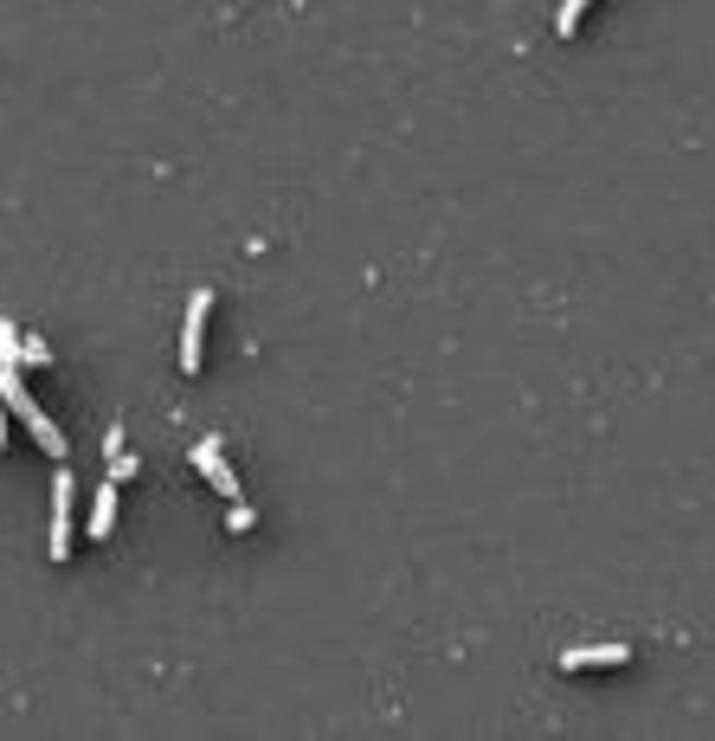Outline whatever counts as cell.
Here are the masks:
<instances>
[{"instance_id": "7a4b0ae2", "label": "cell", "mask_w": 715, "mask_h": 741, "mask_svg": "<svg viewBox=\"0 0 715 741\" xmlns=\"http://www.w3.org/2000/svg\"><path fill=\"white\" fill-rule=\"evenodd\" d=\"M207 310H214V290H194V297H187V323H181V374H201V342H207Z\"/></svg>"}, {"instance_id": "52a82bcc", "label": "cell", "mask_w": 715, "mask_h": 741, "mask_svg": "<svg viewBox=\"0 0 715 741\" xmlns=\"http://www.w3.org/2000/svg\"><path fill=\"white\" fill-rule=\"evenodd\" d=\"M593 0H561V13H555V33L568 39V33H580V13H586Z\"/></svg>"}, {"instance_id": "277c9868", "label": "cell", "mask_w": 715, "mask_h": 741, "mask_svg": "<svg viewBox=\"0 0 715 741\" xmlns=\"http://www.w3.org/2000/svg\"><path fill=\"white\" fill-rule=\"evenodd\" d=\"M632 652L626 645H580V652H561V671H606V665H626Z\"/></svg>"}, {"instance_id": "9c48e42d", "label": "cell", "mask_w": 715, "mask_h": 741, "mask_svg": "<svg viewBox=\"0 0 715 741\" xmlns=\"http://www.w3.org/2000/svg\"><path fill=\"white\" fill-rule=\"evenodd\" d=\"M226 529H232V536H245V529H252V503H239V497H232V510H226Z\"/></svg>"}, {"instance_id": "8992f818", "label": "cell", "mask_w": 715, "mask_h": 741, "mask_svg": "<svg viewBox=\"0 0 715 741\" xmlns=\"http://www.w3.org/2000/svg\"><path fill=\"white\" fill-rule=\"evenodd\" d=\"M20 330H13V323H7V316H0V368H20Z\"/></svg>"}, {"instance_id": "30bf717a", "label": "cell", "mask_w": 715, "mask_h": 741, "mask_svg": "<svg viewBox=\"0 0 715 741\" xmlns=\"http://www.w3.org/2000/svg\"><path fill=\"white\" fill-rule=\"evenodd\" d=\"M0 445H7V419H0Z\"/></svg>"}, {"instance_id": "ba28073f", "label": "cell", "mask_w": 715, "mask_h": 741, "mask_svg": "<svg viewBox=\"0 0 715 741\" xmlns=\"http://www.w3.org/2000/svg\"><path fill=\"white\" fill-rule=\"evenodd\" d=\"M46 361H52V348H46L39 336H26V342H20V368H46Z\"/></svg>"}, {"instance_id": "6da1fadb", "label": "cell", "mask_w": 715, "mask_h": 741, "mask_svg": "<svg viewBox=\"0 0 715 741\" xmlns=\"http://www.w3.org/2000/svg\"><path fill=\"white\" fill-rule=\"evenodd\" d=\"M72 516H77V483H72V471H59L52 477V536H46V554H52V561L72 554Z\"/></svg>"}, {"instance_id": "5b68a950", "label": "cell", "mask_w": 715, "mask_h": 741, "mask_svg": "<svg viewBox=\"0 0 715 741\" xmlns=\"http://www.w3.org/2000/svg\"><path fill=\"white\" fill-rule=\"evenodd\" d=\"M84 529H90V541H104L110 529H117V483H104V490H97V503H90V523H84Z\"/></svg>"}, {"instance_id": "3957f363", "label": "cell", "mask_w": 715, "mask_h": 741, "mask_svg": "<svg viewBox=\"0 0 715 741\" xmlns=\"http://www.w3.org/2000/svg\"><path fill=\"white\" fill-rule=\"evenodd\" d=\"M187 465L207 477L219 497H239V477H232V465L219 458V439H201V445H187Z\"/></svg>"}]
</instances>
